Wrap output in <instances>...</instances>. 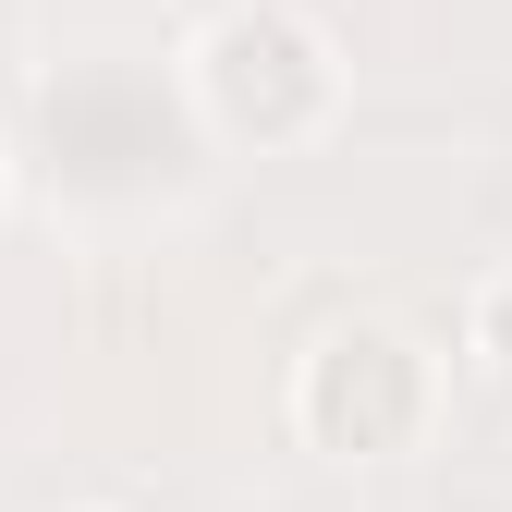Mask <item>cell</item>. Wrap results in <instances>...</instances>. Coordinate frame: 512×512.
I'll list each match as a JSON object with an SVG mask.
<instances>
[{"instance_id":"1","label":"cell","mask_w":512,"mask_h":512,"mask_svg":"<svg viewBox=\"0 0 512 512\" xmlns=\"http://www.w3.org/2000/svg\"><path fill=\"white\" fill-rule=\"evenodd\" d=\"M13 159L49 208L74 220H159L208 183V135L183 110V74L159 49H49L25 74V110H13Z\"/></svg>"},{"instance_id":"2","label":"cell","mask_w":512,"mask_h":512,"mask_svg":"<svg viewBox=\"0 0 512 512\" xmlns=\"http://www.w3.org/2000/svg\"><path fill=\"white\" fill-rule=\"evenodd\" d=\"M183 74V110H196L208 147H317L342 122V49L317 13H293V0H220V13L171 49Z\"/></svg>"},{"instance_id":"3","label":"cell","mask_w":512,"mask_h":512,"mask_svg":"<svg viewBox=\"0 0 512 512\" xmlns=\"http://www.w3.org/2000/svg\"><path fill=\"white\" fill-rule=\"evenodd\" d=\"M427 415H439V366L391 330V317H330V330L293 354V427L317 439V452H342V464L415 452Z\"/></svg>"},{"instance_id":"4","label":"cell","mask_w":512,"mask_h":512,"mask_svg":"<svg viewBox=\"0 0 512 512\" xmlns=\"http://www.w3.org/2000/svg\"><path fill=\"white\" fill-rule=\"evenodd\" d=\"M464 366L488 378V391H512V269H488L476 305H464Z\"/></svg>"},{"instance_id":"5","label":"cell","mask_w":512,"mask_h":512,"mask_svg":"<svg viewBox=\"0 0 512 512\" xmlns=\"http://www.w3.org/2000/svg\"><path fill=\"white\" fill-rule=\"evenodd\" d=\"M0 171H13V159H0Z\"/></svg>"}]
</instances>
